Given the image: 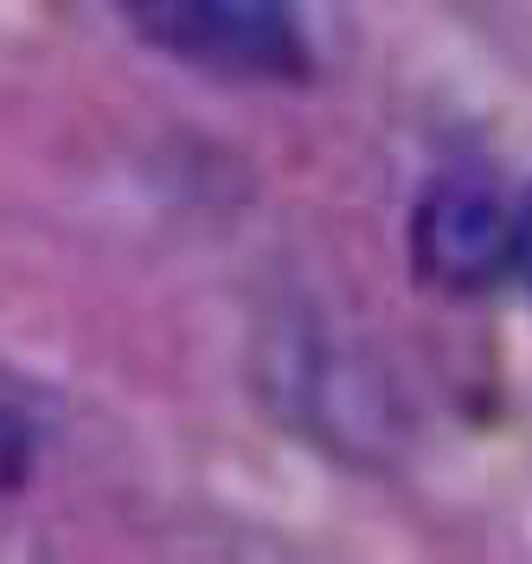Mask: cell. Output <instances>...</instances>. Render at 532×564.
<instances>
[{
  "label": "cell",
  "instance_id": "obj_1",
  "mask_svg": "<svg viewBox=\"0 0 532 564\" xmlns=\"http://www.w3.org/2000/svg\"><path fill=\"white\" fill-rule=\"evenodd\" d=\"M116 13L161 58L225 84L308 77V33L289 0H116Z\"/></svg>",
  "mask_w": 532,
  "mask_h": 564
},
{
  "label": "cell",
  "instance_id": "obj_2",
  "mask_svg": "<svg viewBox=\"0 0 532 564\" xmlns=\"http://www.w3.org/2000/svg\"><path fill=\"white\" fill-rule=\"evenodd\" d=\"M513 250V206L475 167L436 174L411 212V263L443 295H481L507 276Z\"/></svg>",
  "mask_w": 532,
  "mask_h": 564
},
{
  "label": "cell",
  "instance_id": "obj_3",
  "mask_svg": "<svg viewBox=\"0 0 532 564\" xmlns=\"http://www.w3.org/2000/svg\"><path fill=\"white\" fill-rule=\"evenodd\" d=\"M33 475V423L0 398V494H13Z\"/></svg>",
  "mask_w": 532,
  "mask_h": 564
},
{
  "label": "cell",
  "instance_id": "obj_4",
  "mask_svg": "<svg viewBox=\"0 0 532 564\" xmlns=\"http://www.w3.org/2000/svg\"><path fill=\"white\" fill-rule=\"evenodd\" d=\"M507 276H520V282H526V295H532V193L513 206V250H507Z\"/></svg>",
  "mask_w": 532,
  "mask_h": 564
}]
</instances>
